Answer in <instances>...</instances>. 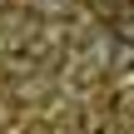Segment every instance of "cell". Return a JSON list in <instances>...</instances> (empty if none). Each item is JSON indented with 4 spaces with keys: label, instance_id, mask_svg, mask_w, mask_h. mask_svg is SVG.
I'll return each instance as SVG.
<instances>
[{
    "label": "cell",
    "instance_id": "6da1fadb",
    "mask_svg": "<svg viewBox=\"0 0 134 134\" xmlns=\"http://www.w3.org/2000/svg\"><path fill=\"white\" fill-rule=\"evenodd\" d=\"M114 70H134V45H129V40L114 45Z\"/></svg>",
    "mask_w": 134,
    "mask_h": 134
}]
</instances>
